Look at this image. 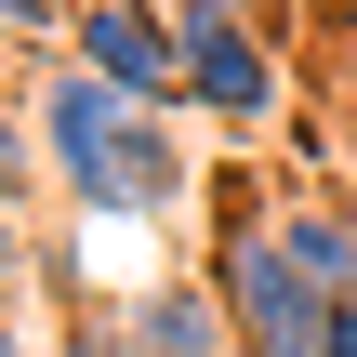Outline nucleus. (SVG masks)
Masks as SVG:
<instances>
[{
	"label": "nucleus",
	"instance_id": "obj_1",
	"mask_svg": "<svg viewBox=\"0 0 357 357\" xmlns=\"http://www.w3.org/2000/svg\"><path fill=\"white\" fill-rule=\"evenodd\" d=\"M26 119H40V159L66 185V212H93V225H172L199 199V159H185L172 106H132L79 53H40L26 66Z\"/></svg>",
	"mask_w": 357,
	"mask_h": 357
},
{
	"label": "nucleus",
	"instance_id": "obj_2",
	"mask_svg": "<svg viewBox=\"0 0 357 357\" xmlns=\"http://www.w3.org/2000/svg\"><path fill=\"white\" fill-rule=\"evenodd\" d=\"M199 278H212V305L238 318V357H318V344H331V318H344V291H318L305 252L278 238V212H252V199L212 212Z\"/></svg>",
	"mask_w": 357,
	"mask_h": 357
},
{
	"label": "nucleus",
	"instance_id": "obj_3",
	"mask_svg": "<svg viewBox=\"0 0 357 357\" xmlns=\"http://www.w3.org/2000/svg\"><path fill=\"white\" fill-rule=\"evenodd\" d=\"M172 40H185V106H212L225 132H278L291 119L278 26H252V13H172Z\"/></svg>",
	"mask_w": 357,
	"mask_h": 357
},
{
	"label": "nucleus",
	"instance_id": "obj_4",
	"mask_svg": "<svg viewBox=\"0 0 357 357\" xmlns=\"http://www.w3.org/2000/svg\"><path fill=\"white\" fill-rule=\"evenodd\" d=\"M66 53L93 79H119L132 106H185V40H172V0H79L66 13Z\"/></svg>",
	"mask_w": 357,
	"mask_h": 357
},
{
	"label": "nucleus",
	"instance_id": "obj_5",
	"mask_svg": "<svg viewBox=\"0 0 357 357\" xmlns=\"http://www.w3.org/2000/svg\"><path fill=\"white\" fill-rule=\"evenodd\" d=\"M119 318H132V357H238V318L212 305V278H146Z\"/></svg>",
	"mask_w": 357,
	"mask_h": 357
},
{
	"label": "nucleus",
	"instance_id": "obj_6",
	"mask_svg": "<svg viewBox=\"0 0 357 357\" xmlns=\"http://www.w3.org/2000/svg\"><path fill=\"white\" fill-rule=\"evenodd\" d=\"M278 238L305 252V278H318V291H357V212L331 199V185H305V199H278Z\"/></svg>",
	"mask_w": 357,
	"mask_h": 357
},
{
	"label": "nucleus",
	"instance_id": "obj_7",
	"mask_svg": "<svg viewBox=\"0 0 357 357\" xmlns=\"http://www.w3.org/2000/svg\"><path fill=\"white\" fill-rule=\"evenodd\" d=\"M40 185H53V159H40V119H26V93H0V199L26 212Z\"/></svg>",
	"mask_w": 357,
	"mask_h": 357
},
{
	"label": "nucleus",
	"instance_id": "obj_8",
	"mask_svg": "<svg viewBox=\"0 0 357 357\" xmlns=\"http://www.w3.org/2000/svg\"><path fill=\"white\" fill-rule=\"evenodd\" d=\"M66 13H79V0H0V40H13V53H66Z\"/></svg>",
	"mask_w": 357,
	"mask_h": 357
},
{
	"label": "nucleus",
	"instance_id": "obj_9",
	"mask_svg": "<svg viewBox=\"0 0 357 357\" xmlns=\"http://www.w3.org/2000/svg\"><path fill=\"white\" fill-rule=\"evenodd\" d=\"M13 291H26V212L0 199V318H13Z\"/></svg>",
	"mask_w": 357,
	"mask_h": 357
},
{
	"label": "nucleus",
	"instance_id": "obj_10",
	"mask_svg": "<svg viewBox=\"0 0 357 357\" xmlns=\"http://www.w3.org/2000/svg\"><path fill=\"white\" fill-rule=\"evenodd\" d=\"M172 13H252V26H291V0H172Z\"/></svg>",
	"mask_w": 357,
	"mask_h": 357
},
{
	"label": "nucleus",
	"instance_id": "obj_11",
	"mask_svg": "<svg viewBox=\"0 0 357 357\" xmlns=\"http://www.w3.org/2000/svg\"><path fill=\"white\" fill-rule=\"evenodd\" d=\"M318 357H357V291H344V318H331V344H318Z\"/></svg>",
	"mask_w": 357,
	"mask_h": 357
},
{
	"label": "nucleus",
	"instance_id": "obj_12",
	"mask_svg": "<svg viewBox=\"0 0 357 357\" xmlns=\"http://www.w3.org/2000/svg\"><path fill=\"white\" fill-rule=\"evenodd\" d=\"M0 357H40V344H26V318H0Z\"/></svg>",
	"mask_w": 357,
	"mask_h": 357
}]
</instances>
